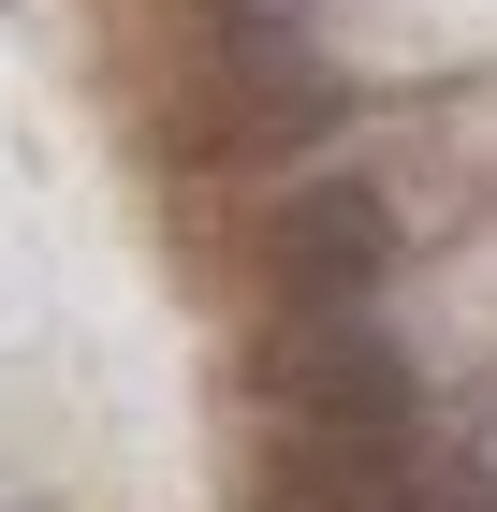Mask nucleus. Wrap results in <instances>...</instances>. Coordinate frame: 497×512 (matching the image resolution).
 <instances>
[{"instance_id": "f257e3e1", "label": "nucleus", "mask_w": 497, "mask_h": 512, "mask_svg": "<svg viewBox=\"0 0 497 512\" xmlns=\"http://www.w3.org/2000/svg\"><path fill=\"white\" fill-rule=\"evenodd\" d=\"M395 249H410V220H395V191H381V176H307V191L278 205V293H293V322L366 308Z\"/></svg>"}]
</instances>
